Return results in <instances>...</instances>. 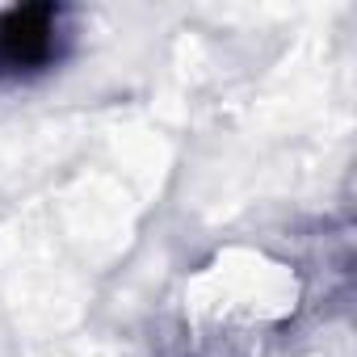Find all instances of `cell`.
<instances>
[{
	"instance_id": "1",
	"label": "cell",
	"mask_w": 357,
	"mask_h": 357,
	"mask_svg": "<svg viewBox=\"0 0 357 357\" xmlns=\"http://www.w3.org/2000/svg\"><path fill=\"white\" fill-rule=\"evenodd\" d=\"M59 43V9L55 5H22L0 17V68L34 72L51 63Z\"/></svg>"
}]
</instances>
